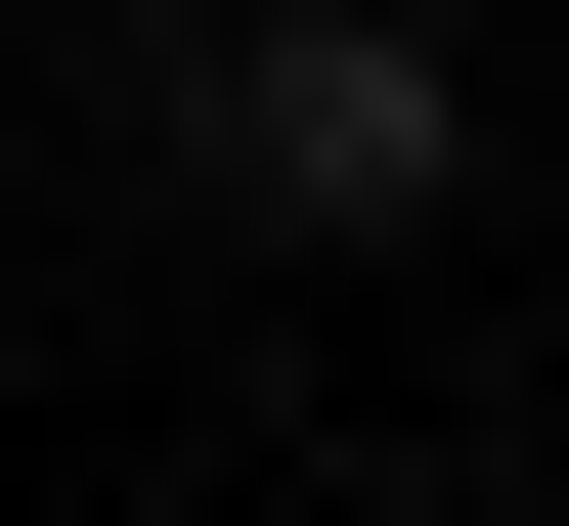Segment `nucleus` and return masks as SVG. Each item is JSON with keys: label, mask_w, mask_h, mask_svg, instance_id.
Here are the masks:
<instances>
[{"label": "nucleus", "mask_w": 569, "mask_h": 526, "mask_svg": "<svg viewBox=\"0 0 569 526\" xmlns=\"http://www.w3.org/2000/svg\"><path fill=\"white\" fill-rule=\"evenodd\" d=\"M219 176H263V220H307V264H395V220H438V176H482V88H438V44H395V0H263V44H219Z\"/></svg>", "instance_id": "nucleus-1"}]
</instances>
